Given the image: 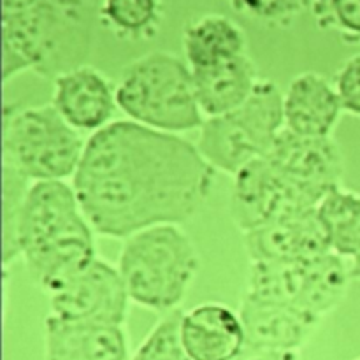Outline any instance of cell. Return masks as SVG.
I'll return each mask as SVG.
<instances>
[{
    "instance_id": "obj_1",
    "label": "cell",
    "mask_w": 360,
    "mask_h": 360,
    "mask_svg": "<svg viewBox=\"0 0 360 360\" xmlns=\"http://www.w3.org/2000/svg\"><path fill=\"white\" fill-rule=\"evenodd\" d=\"M214 172L178 134L123 120L86 141L72 188L94 232L127 239L190 220L210 195Z\"/></svg>"
},
{
    "instance_id": "obj_2",
    "label": "cell",
    "mask_w": 360,
    "mask_h": 360,
    "mask_svg": "<svg viewBox=\"0 0 360 360\" xmlns=\"http://www.w3.org/2000/svg\"><path fill=\"white\" fill-rule=\"evenodd\" d=\"M18 246L32 281L48 295L97 259L94 229L72 186L65 181L32 183L21 213Z\"/></svg>"
},
{
    "instance_id": "obj_3",
    "label": "cell",
    "mask_w": 360,
    "mask_h": 360,
    "mask_svg": "<svg viewBox=\"0 0 360 360\" xmlns=\"http://www.w3.org/2000/svg\"><path fill=\"white\" fill-rule=\"evenodd\" d=\"M91 42L86 11L79 2H2V77L23 70L58 77L84 65Z\"/></svg>"
},
{
    "instance_id": "obj_4",
    "label": "cell",
    "mask_w": 360,
    "mask_h": 360,
    "mask_svg": "<svg viewBox=\"0 0 360 360\" xmlns=\"http://www.w3.org/2000/svg\"><path fill=\"white\" fill-rule=\"evenodd\" d=\"M118 271L130 301L169 315L199 273V253L178 225H157L125 239Z\"/></svg>"
},
{
    "instance_id": "obj_5",
    "label": "cell",
    "mask_w": 360,
    "mask_h": 360,
    "mask_svg": "<svg viewBox=\"0 0 360 360\" xmlns=\"http://www.w3.org/2000/svg\"><path fill=\"white\" fill-rule=\"evenodd\" d=\"M116 105L132 122L158 132L200 129L192 69L176 55L155 51L130 63L115 90Z\"/></svg>"
},
{
    "instance_id": "obj_6",
    "label": "cell",
    "mask_w": 360,
    "mask_h": 360,
    "mask_svg": "<svg viewBox=\"0 0 360 360\" xmlns=\"http://www.w3.org/2000/svg\"><path fill=\"white\" fill-rule=\"evenodd\" d=\"M84 146L79 132L60 116L55 105L4 111V165L27 179L63 181L76 174Z\"/></svg>"
},
{
    "instance_id": "obj_7",
    "label": "cell",
    "mask_w": 360,
    "mask_h": 360,
    "mask_svg": "<svg viewBox=\"0 0 360 360\" xmlns=\"http://www.w3.org/2000/svg\"><path fill=\"white\" fill-rule=\"evenodd\" d=\"M285 129L283 95L273 81H259L241 108L200 127L197 150L214 169L236 176L264 158Z\"/></svg>"
},
{
    "instance_id": "obj_8",
    "label": "cell",
    "mask_w": 360,
    "mask_h": 360,
    "mask_svg": "<svg viewBox=\"0 0 360 360\" xmlns=\"http://www.w3.org/2000/svg\"><path fill=\"white\" fill-rule=\"evenodd\" d=\"M350 267L334 252L294 262H252L246 294L322 319L347 294Z\"/></svg>"
},
{
    "instance_id": "obj_9",
    "label": "cell",
    "mask_w": 360,
    "mask_h": 360,
    "mask_svg": "<svg viewBox=\"0 0 360 360\" xmlns=\"http://www.w3.org/2000/svg\"><path fill=\"white\" fill-rule=\"evenodd\" d=\"M327 192L292 178L266 157L259 158L234 176L232 220L248 234L283 218L315 211Z\"/></svg>"
},
{
    "instance_id": "obj_10",
    "label": "cell",
    "mask_w": 360,
    "mask_h": 360,
    "mask_svg": "<svg viewBox=\"0 0 360 360\" xmlns=\"http://www.w3.org/2000/svg\"><path fill=\"white\" fill-rule=\"evenodd\" d=\"M129 301L120 271L98 257L49 295L51 315L109 326H123Z\"/></svg>"
},
{
    "instance_id": "obj_11",
    "label": "cell",
    "mask_w": 360,
    "mask_h": 360,
    "mask_svg": "<svg viewBox=\"0 0 360 360\" xmlns=\"http://www.w3.org/2000/svg\"><path fill=\"white\" fill-rule=\"evenodd\" d=\"M245 248L252 262H294L333 252L316 210L248 232Z\"/></svg>"
},
{
    "instance_id": "obj_12",
    "label": "cell",
    "mask_w": 360,
    "mask_h": 360,
    "mask_svg": "<svg viewBox=\"0 0 360 360\" xmlns=\"http://www.w3.org/2000/svg\"><path fill=\"white\" fill-rule=\"evenodd\" d=\"M44 360H132L122 326L74 322L49 315L44 322Z\"/></svg>"
},
{
    "instance_id": "obj_13",
    "label": "cell",
    "mask_w": 360,
    "mask_h": 360,
    "mask_svg": "<svg viewBox=\"0 0 360 360\" xmlns=\"http://www.w3.org/2000/svg\"><path fill=\"white\" fill-rule=\"evenodd\" d=\"M266 158L292 178L308 185L323 190L341 185L343 155L333 137L299 136L283 129Z\"/></svg>"
},
{
    "instance_id": "obj_14",
    "label": "cell",
    "mask_w": 360,
    "mask_h": 360,
    "mask_svg": "<svg viewBox=\"0 0 360 360\" xmlns=\"http://www.w3.org/2000/svg\"><path fill=\"white\" fill-rule=\"evenodd\" d=\"M51 104L77 132H98L109 125L116 109V94L98 70L83 65L56 77Z\"/></svg>"
},
{
    "instance_id": "obj_15",
    "label": "cell",
    "mask_w": 360,
    "mask_h": 360,
    "mask_svg": "<svg viewBox=\"0 0 360 360\" xmlns=\"http://www.w3.org/2000/svg\"><path fill=\"white\" fill-rule=\"evenodd\" d=\"M179 340L192 360H232L246 345L239 313L217 302L183 313Z\"/></svg>"
},
{
    "instance_id": "obj_16",
    "label": "cell",
    "mask_w": 360,
    "mask_h": 360,
    "mask_svg": "<svg viewBox=\"0 0 360 360\" xmlns=\"http://www.w3.org/2000/svg\"><path fill=\"white\" fill-rule=\"evenodd\" d=\"M239 316L246 345L283 352H299L320 322L316 316L290 306L260 301L248 294L243 295Z\"/></svg>"
},
{
    "instance_id": "obj_17",
    "label": "cell",
    "mask_w": 360,
    "mask_h": 360,
    "mask_svg": "<svg viewBox=\"0 0 360 360\" xmlns=\"http://www.w3.org/2000/svg\"><path fill=\"white\" fill-rule=\"evenodd\" d=\"M341 111L336 86L322 74H299L283 95L285 129L299 136L330 137Z\"/></svg>"
},
{
    "instance_id": "obj_18",
    "label": "cell",
    "mask_w": 360,
    "mask_h": 360,
    "mask_svg": "<svg viewBox=\"0 0 360 360\" xmlns=\"http://www.w3.org/2000/svg\"><path fill=\"white\" fill-rule=\"evenodd\" d=\"M197 104L207 118L241 108L257 86V69L246 55L192 70Z\"/></svg>"
},
{
    "instance_id": "obj_19",
    "label": "cell",
    "mask_w": 360,
    "mask_h": 360,
    "mask_svg": "<svg viewBox=\"0 0 360 360\" xmlns=\"http://www.w3.org/2000/svg\"><path fill=\"white\" fill-rule=\"evenodd\" d=\"M183 46L190 69L195 70L245 55L246 37L231 18L210 14L186 28Z\"/></svg>"
},
{
    "instance_id": "obj_20",
    "label": "cell",
    "mask_w": 360,
    "mask_h": 360,
    "mask_svg": "<svg viewBox=\"0 0 360 360\" xmlns=\"http://www.w3.org/2000/svg\"><path fill=\"white\" fill-rule=\"evenodd\" d=\"M316 217L326 231L330 250L343 259L360 255V195L343 186H334L316 207Z\"/></svg>"
},
{
    "instance_id": "obj_21",
    "label": "cell",
    "mask_w": 360,
    "mask_h": 360,
    "mask_svg": "<svg viewBox=\"0 0 360 360\" xmlns=\"http://www.w3.org/2000/svg\"><path fill=\"white\" fill-rule=\"evenodd\" d=\"M25 176L14 169L2 167V259L4 266L20 257L18 246V231H20L21 213L25 199L30 190Z\"/></svg>"
},
{
    "instance_id": "obj_22",
    "label": "cell",
    "mask_w": 360,
    "mask_h": 360,
    "mask_svg": "<svg viewBox=\"0 0 360 360\" xmlns=\"http://www.w3.org/2000/svg\"><path fill=\"white\" fill-rule=\"evenodd\" d=\"M158 13L160 4L155 0H109L102 7V14L116 32L134 37L153 30Z\"/></svg>"
},
{
    "instance_id": "obj_23",
    "label": "cell",
    "mask_w": 360,
    "mask_h": 360,
    "mask_svg": "<svg viewBox=\"0 0 360 360\" xmlns=\"http://www.w3.org/2000/svg\"><path fill=\"white\" fill-rule=\"evenodd\" d=\"M181 315L179 311L165 315L148 334L132 360H192L185 354L179 340Z\"/></svg>"
},
{
    "instance_id": "obj_24",
    "label": "cell",
    "mask_w": 360,
    "mask_h": 360,
    "mask_svg": "<svg viewBox=\"0 0 360 360\" xmlns=\"http://www.w3.org/2000/svg\"><path fill=\"white\" fill-rule=\"evenodd\" d=\"M315 13L319 20H323L326 27H336L348 34L360 35V0L319 2Z\"/></svg>"
},
{
    "instance_id": "obj_25",
    "label": "cell",
    "mask_w": 360,
    "mask_h": 360,
    "mask_svg": "<svg viewBox=\"0 0 360 360\" xmlns=\"http://www.w3.org/2000/svg\"><path fill=\"white\" fill-rule=\"evenodd\" d=\"M334 86L345 111L360 116V55L352 56L341 67Z\"/></svg>"
},
{
    "instance_id": "obj_26",
    "label": "cell",
    "mask_w": 360,
    "mask_h": 360,
    "mask_svg": "<svg viewBox=\"0 0 360 360\" xmlns=\"http://www.w3.org/2000/svg\"><path fill=\"white\" fill-rule=\"evenodd\" d=\"M241 6L248 7L252 13L260 16L262 20L269 18H287L288 14L299 11V2H241Z\"/></svg>"
},
{
    "instance_id": "obj_27",
    "label": "cell",
    "mask_w": 360,
    "mask_h": 360,
    "mask_svg": "<svg viewBox=\"0 0 360 360\" xmlns=\"http://www.w3.org/2000/svg\"><path fill=\"white\" fill-rule=\"evenodd\" d=\"M232 360H299V352H283L245 345V348Z\"/></svg>"
},
{
    "instance_id": "obj_28",
    "label": "cell",
    "mask_w": 360,
    "mask_h": 360,
    "mask_svg": "<svg viewBox=\"0 0 360 360\" xmlns=\"http://www.w3.org/2000/svg\"><path fill=\"white\" fill-rule=\"evenodd\" d=\"M350 278H354V280H360V255L357 259H354V262H352Z\"/></svg>"
},
{
    "instance_id": "obj_29",
    "label": "cell",
    "mask_w": 360,
    "mask_h": 360,
    "mask_svg": "<svg viewBox=\"0 0 360 360\" xmlns=\"http://www.w3.org/2000/svg\"><path fill=\"white\" fill-rule=\"evenodd\" d=\"M357 360H360V359H357Z\"/></svg>"
}]
</instances>
